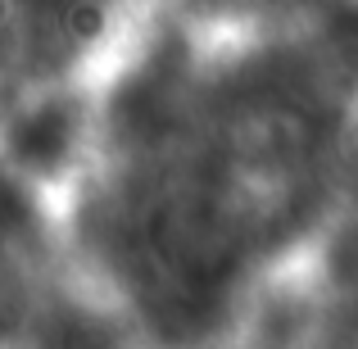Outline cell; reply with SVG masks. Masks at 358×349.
<instances>
[{"instance_id": "obj_1", "label": "cell", "mask_w": 358, "mask_h": 349, "mask_svg": "<svg viewBox=\"0 0 358 349\" xmlns=\"http://www.w3.org/2000/svg\"><path fill=\"white\" fill-rule=\"evenodd\" d=\"M73 145V109L69 105H45L18 118L14 127V155L27 168H55Z\"/></svg>"}]
</instances>
